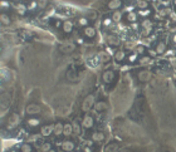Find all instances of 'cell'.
<instances>
[{
    "instance_id": "d6986e66",
    "label": "cell",
    "mask_w": 176,
    "mask_h": 152,
    "mask_svg": "<svg viewBox=\"0 0 176 152\" xmlns=\"http://www.w3.org/2000/svg\"><path fill=\"white\" fill-rule=\"evenodd\" d=\"M33 151V147L30 143H23L20 146V152H32Z\"/></svg>"
},
{
    "instance_id": "5bb4252c",
    "label": "cell",
    "mask_w": 176,
    "mask_h": 152,
    "mask_svg": "<svg viewBox=\"0 0 176 152\" xmlns=\"http://www.w3.org/2000/svg\"><path fill=\"white\" fill-rule=\"evenodd\" d=\"M98 62H101V63H106V62L109 60V54L108 53H105V52H102V53L98 54Z\"/></svg>"
},
{
    "instance_id": "8992f818",
    "label": "cell",
    "mask_w": 176,
    "mask_h": 152,
    "mask_svg": "<svg viewBox=\"0 0 176 152\" xmlns=\"http://www.w3.org/2000/svg\"><path fill=\"white\" fill-rule=\"evenodd\" d=\"M105 140V133L103 132H94L92 133V141L93 142H102Z\"/></svg>"
},
{
    "instance_id": "603a6c76",
    "label": "cell",
    "mask_w": 176,
    "mask_h": 152,
    "mask_svg": "<svg viewBox=\"0 0 176 152\" xmlns=\"http://www.w3.org/2000/svg\"><path fill=\"white\" fill-rule=\"evenodd\" d=\"M121 13L120 12H115L112 14V20H113V23H118L120 20H121Z\"/></svg>"
},
{
    "instance_id": "4dcf8cb0",
    "label": "cell",
    "mask_w": 176,
    "mask_h": 152,
    "mask_svg": "<svg viewBox=\"0 0 176 152\" xmlns=\"http://www.w3.org/2000/svg\"><path fill=\"white\" fill-rule=\"evenodd\" d=\"M112 22H113L112 18H106L105 20H103V24H105L106 26H111L112 25Z\"/></svg>"
},
{
    "instance_id": "484cf974",
    "label": "cell",
    "mask_w": 176,
    "mask_h": 152,
    "mask_svg": "<svg viewBox=\"0 0 176 152\" xmlns=\"http://www.w3.org/2000/svg\"><path fill=\"white\" fill-rule=\"evenodd\" d=\"M37 5H38V8L44 9V8H46V6L48 5V1H47V0H38Z\"/></svg>"
},
{
    "instance_id": "7a4b0ae2",
    "label": "cell",
    "mask_w": 176,
    "mask_h": 152,
    "mask_svg": "<svg viewBox=\"0 0 176 152\" xmlns=\"http://www.w3.org/2000/svg\"><path fill=\"white\" fill-rule=\"evenodd\" d=\"M60 147L64 152H71L74 150V142H72V141H63Z\"/></svg>"
},
{
    "instance_id": "cb8c5ba5",
    "label": "cell",
    "mask_w": 176,
    "mask_h": 152,
    "mask_svg": "<svg viewBox=\"0 0 176 152\" xmlns=\"http://www.w3.org/2000/svg\"><path fill=\"white\" fill-rule=\"evenodd\" d=\"M107 41H108L109 44H112V45H117V44H118V39H117V38H115V37H112V35H109L108 38H107Z\"/></svg>"
},
{
    "instance_id": "7402d4cb",
    "label": "cell",
    "mask_w": 176,
    "mask_h": 152,
    "mask_svg": "<svg viewBox=\"0 0 176 152\" xmlns=\"http://www.w3.org/2000/svg\"><path fill=\"white\" fill-rule=\"evenodd\" d=\"M127 19H128V22L135 23V22L137 20V14H136V13H133V12L128 13V15H127Z\"/></svg>"
},
{
    "instance_id": "74e56055",
    "label": "cell",
    "mask_w": 176,
    "mask_h": 152,
    "mask_svg": "<svg viewBox=\"0 0 176 152\" xmlns=\"http://www.w3.org/2000/svg\"><path fill=\"white\" fill-rule=\"evenodd\" d=\"M174 41H175V43H176V34H175V37H174Z\"/></svg>"
},
{
    "instance_id": "4fadbf2b",
    "label": "cell",
    "mask_w": 176,
    "mask_h": 152,
    "mask_svg": "<svg viewBox=\"0 0 176 152\" xmlns=\"http://www.w3.org/2000/svg\"><path fill=\"white\" fill-rule=\"evenodd\" d=\"M120 6H121V0H111L108 3V9H111V10H116Z\"/></svg>"
},
{
    "instance_id": "8d00e7d4",
    "label": "cell",
    "mask_w": 176,
    "mask_h": 152,
    "mask_svg": "<svg viewBox=\"0 0 176 152\" xmlns=\"http://www.w3.org/2000/svg\"><path fill=\"white\" fill-rule=\"evenodd\" d=\"M107 52H108V54H113V52H112L111 48H107Z\"/></svg>"
},
{
    "instance_id": "2e32d148",
    "label": "cell",
    "mask_w": 176,
    "mask_h": 152,
    "mask_svg": "<svg viewBox=\"0 0 176 152\" xmlns=\"http://www.w3.org/2000/svg\"><path fill=\"white\" fill-rule=\"evenodd\" d=\"M142 26L145 28V29H143V34H145V35L150 34V32H151V22H148V20H145V22L142 23Z\"/></svg>"
},
{
    "instance_id": "83f0119b",
    "label": "cell",
    "mask_w": 176,
    "mask_h": 152,
    "mask_svg": "<svg viewBox=\"0 0 176 152\" xmlns=\"http://www.w3.org/2000/svg\"><path fill=\"white\" fill-rule=\"evenodd\" d=\"M73 133L74 134H79L81 133V127L78 123H73Z\"/></svg>"
},
{
    "instance_id": "f546056e",
    "label": "cell",
    "mask_w": 176,
    "mask_h": 152,
    "mask_svg": "<svg viewBox=\"0 0 176 152\" xmlns=\"http://www.w3.org/2000/svg\"><path fill=\"white\" fill-rule=\"evenodd\" d=\"M49 150H50V145L49 143H43L42 147H40V151H43V152H47Z\"/></svg>"
},
{
    "instance_id": "52a82bcc",
    "label": "cell",
    "mask_w": 176,
    "mask_h": 152,
    "mask_svg": "<svg viewBox=\"0 0 176 152\" xmlns=\"http://www.w3.org/2000/svg\"><path fill=\"white\" fill-rule=\"evenodd\" d=\"M71 134H73V124L65 123L64 124V130H63V136L68 137V136H71Z\"/></svg>"
},
{
    "instance_id": "4316f807",
    "label": "cell",
    "mask_w": 176,
    "mask_h": 152,
    "mask_svg": "<svg viewBox=\"0 0 176 152\" xmlns=\"http://www.w3.org/2000/svg\"><path fill=\"white\" fill-rule=\"evenodd\" d=\"M60 49H62V52H63V53H67V52H72V50H73L74 49V45H69V47H68V45H63V47L60 48Z\"/></svg>"
},
{
    "instance_id": "ba28073f",
    "label": "cell",
    "mask_w": 176,
    "mask_h": 152,
    "mask_svg": "<svg viewBox=\"0 0 176 152\" xmlns=\"http://www.w3.org/2000/svg\"><path fill=\"white\" fill-rule=\"evenodd\" d=\"M54 132V126H44L42 128V134L44 137L49 136V134H52Z\"/></svg>"
},
{
    "instance_id": "5b68a950",
    "label": "cell",
    "mask_w": 176,
    "mask_h": 152,
    "mask_svg": "<svg viewBox=\"0 0 176 152\" xmlns=\"http://www.w3.org/2000/svg\"><path fill=\"white\" fill-rule=\"evenodd\" d=\"M27 112H28L29 115H37V113L40 112V107L38 105H30L27 107Z\"/></svg>"
},
{
    "instance_id": "7c38bea8",
    "label": "cell",
    "mask_w": 176,
    "mask_h": 152,
    "mask_svg": "<svg viewBox=\"0 0 176 152\" xmlns=\"http://www.w3.org/2000/svg\"><path fill=\"white\" fill-rule=\"evenodd\" d=\"M27 124H28V127H30V128H34V127H38L40 124V121L38 118H29L28 121H27Z\"/></svg>"
},
{
    "instance_id": "f35d334b",
    "label": "cell",
    "mask_w": 176,
    "mask_h": 152,
    "mask_svg": "<svg viewBox=\"0 0 176 152\" xmlns=\"http://www.w3.org/2000/svg\"><path fill=\"white\" fill-rule=\"evenodd\" d=\"M174 3H175V5H176V0H174Z\"/></svg>"
},
{
    "instance_id": "1f68e13d",
    "label": "cell",
    "mask_w": 176,
    "mask_h": 152,
    "mask_svg": "<svg viewBox=\"0 0 176 152\" xmlns=\"http://www.w3.org/2000/svg\"><path fill=\"white\" fill-rule=\"evenodd\" d=\"M16 8H18V12H19V14H22V15H23L24 13H25V10H27V8H25V6H24V5H18V6H16Z\"/></svg>"
},
{
    "instance_id": "ac0fdd59",
    "label": "cell",
    "mask_w": 176,
    "mask_h": 152,
    "mask_svg": "<svg viewBox=\"0 0 176 152\" xmlns=\"http://www.w3.org/2000/svg\"><path fill=\"white\" fill-rule=\"evenodd\" d=\"M165 50H166V44H165L164 41H160V43L157 44V47H156V52H157V54H162V53H165Z\"/></svg>"
},
{
    "instance_id": "6da1fadb",
    "label": "cell",
    "mask_w": 176,
    "mask_h": 152,
    "mask_svg": "<svg viewBox=\"0 0 176 152\" xmlns=\"http://www.w3.org/2000/svg\"><path fill=\"white\" fill-rule=\"evenodd\" d=\"M93 124H94V121H93V117L92 116H89V115H86L83 117V119H82V126L84 127V128H92L93 127Z\"/></svg>"
},
{
    "instance_id": "d4e9b609",
    "label": "cell",
    "mask_w": 176,
    "mask_h": 152,
    "mask_svg": "<svg viewBox=\"0 0 176 152\" xmlns=\"http://www.w3.org/2000/svg\"><path fill=\"white\" fill-rule=\"evenodd\" d=\"M78 25H81V26H88V19H86V18H81V19H78Z\"/></svg>"
},
{
    "instance_id": "ffe728a7",
    "label": "cell",
    "mask_w": 176,
    "mask_h": 152,
    "mask_svg": "<svg viewBox=\"0 0 176 152\" xmlns=\"http://www.w3.org/2000/svg\"><path fill=\"white\" fill-rule=\"evenodd\" d=\"M125 57H126V54H125V52H122V50H120V52H116V54H115V59L116 60H123L125 59Z\"/></svg>"
},
{
    "instance_id": "8fae6325",
    "label": "cell",
    "mask_w": 176,
    "mask_h": 152,
    "mask_svg": "<svg viewBox=\"0 0 176 152\" xmlns=\"http://www.w3.org/2000/svg\"><path fill=\"white\" fill-rule=\"evenodd\" d=\"M62 28H63V32L64 33H71L72 30H73V23L72 22H64L63 25H62Z\"/></svg>"
},
{
    "instance_id": "30bf717a",
    "label": "cell",
    "mask_w": 176,
    "mask_h": 152,
    "mask_svg": "<svg viewBox=\"0 0 176 152\" xmlns=\"http://www.w3.org/2000/svg\"><path fill=\"white\" fill-rule=\"evenodd\" d=\"M63 130H64V124L62 123H57L54 124V134L56 136H60V134H63Z\"/></svg>"
},
{
    "instance_id": "d590c367",
    "label": "cell",
    "mask_w": 176,
    "mask_h": 152,
    "mask_svg": "<svg viewBox=\"0 0 176 152\" xmlns=\"http://www.w3.org/2000/svg\"><path fill=\"white\" fill-rule=\"evenodd\" d=\"M83 152H92V150H91V146H86Z\"/></svg>"
},
{
    "instance_id": "ab89813d",
    "label": "cell",
    "mask_w": 176,
    "mask_h": 152,
    "mask_svg": "<svg viewBox=\"0 0 176 152\" xmlns=\"http://www.w3.org/2000/svg\"><path fill=\"white\" fill-rule=\"evenodd\" d=\"M77 152H83V151H77Z\"/></svg>"
},
{
    "instance_id": "277c9868",
    "label": "cell",
    "mask_w": 176,
    "mask_h": 152,
    "mask_svg": "<svg viewBox=\"0 0 176 152\" xmlns=\"http://www.w3.org/2000/svg\"><path fill=\"white\" fill-rule=\"evenodd\" d=\"M83 33H84V35L87 37V38H94L96 37V29L93 26H91V25L86 26L84 30H83Z\"/></svg>"
},
{
    "instance_id": "f1b7e54d",
    "label": "cell",
    "mask_w": 176,
    "mask_h": 152,
    "mask_svg": "<svg viewBox=\"0 0 176 152\" xmlns=\"http://www.w3.org/2000/svg\"><path fill=\"white\" fill-rule=\"evenodd\" d=\"M150 62H151V57H143L140 59L141 64H147V63H150Z\"/></svg>"
},
{
    "instance_id": "3957f363",
    "label": "cell",
    "mask_w": 176,
    "mask_h": 152,
    "mask_svg": "<svg viewBox=\"0 0 176 152\" xmlns=\"http://www.w3.org/2000/svg\"><path fill=\"white\" fill-rule=\"evenodd\" d=\"M113 78H115V72H112V71H106L105 73H103V75H102V79H103V82L105 83L112 82Z\"/></svg>"
},
{
    "instance_id": "44dd1931",
    "label": "cell",
    "mask_w": 176,
    "mask_h": 152,
    "mask_svg": "<svg viewBox=\"0 0 176 152\" xmlns=\"http://www.w3.org/2000/svg\"><path fill=\"white\" fill-rule=\"evenodd\" d=\"M0 19H1L3 25H9V24H10V19H9V16L6 15V14H4V13L1 14V18H0Z\"/></svg>"
},
{
    "instance_id": "d6a6232c",
    "label": "cell",
    "mask_w": 176,
    "mask_h": 152,
    "mask_svg": "<svg viewBox=\"0 0 176 152\" xmlns=\"http://www.w3.org/2000/svg\"><path fill=\"white\" fill-rule=\"evenodd\" d=\"M147 6H148V4H147L146 1H141L140 4H139V8H140V9H142V10H145V9L147 8Z\"/></svg>"
},
{
    "instance_id": "836d02e7",
    "label": "cell",
    "mask_w": 176,
    "mask_h": 152,
    "mask_svg": "<svg viewBox=\"0 0 176 152\" xmlns=\"http://www.w3.org/2000/svg\"><path fill=\"white\" fill-rule=\"evenodd\" d=\"M150 14V10H147V9H145V10H141L140 12V15H142V16H146Z\"/></svg>"
},
{
    "instance_id": "9a60e30c",
    "label": "cell",
    "mask_w": 176,
    "mask_h": 152,
    "mask_svg": "<svg viewBox=\"0 0 176 152\" xmlns=\"http://www.w3.org/2000/svg\"><path fill=\"white\" fill-rule=\"evenodd\" d=\"M94 107H96V111H97V112H102V111H106L108 106H107L106 102H97Z\"/></svg>"
},
{
    "instance_id": "e575fe53",
    "label": "cell",
    "mask_w": 176,
    "mask_h": 152,
    "mask_svg": "<svg viewBox=\"0 0 176 152\" xmlns=\"http://www.w3.org/2000/svg\"><path fill=\"white\" fill-rule=\"evenodd\" d=\"M148 53H150V57H156V55H157V52H155V50H150V52H148Z\"/></svg>"
},
{
    "instance_id": "9c48e42d",
    "label": "cell",
    "mask_w": 176,
    "mask_h": 152,
    "mask_svg": "<svg viewBox=\"0 0 176 152\" xmlns=\"http://www.w3.org/2000/svg\"><path fill=\"white\" fill-rule=\"evenodd\" d=\"M93 96H89L87 99L84 101V103H83V109L84 111H88V109H91L92 108V105H93Z\"/></svg>"
},
{
    "instance_id": "e0dca14e",
    "label": "cell",
    "mask_w": 176,
    "mask_h": 152,
    "mask_svg": "<svg viewBox=\"0 0 176 152\" xmlns=\"http://www.w3.org/2000/svg\"><path fill=\"white\" fill-rule=\"evenodd\" d=\"M133 52H135V54H136V55H139V54H143L145 52H146V47H145V45H141V44H139V45L135 47Z\"/></svg>"
}]
</instances>
